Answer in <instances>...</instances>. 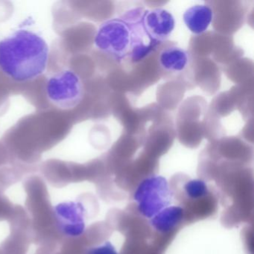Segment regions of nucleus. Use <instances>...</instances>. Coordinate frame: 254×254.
I'll return each instance as SVG.
<instances>
[{"label":"nucleus","instance_id":"obj_4","mask_svg":"<svg viewBox=\"0 0 254 254\" xmlns=\"http://www.w3.org/2000/svg\"><path fill=\"white\" fill-rule=\"evenodd\" d=\"M46 93L50 103L56 108L73 109L84 98V84L78 74L65 69L50 77L46 85Z\"/></svg>","mask_w":254,"mask_h":254},{"label":"nucleus","instance_id":"obj_8","mask_svg":"<svg viewBox=\"0 0 254 254\" xmlns=\"http://www.w3.org/2000/svg\"><path fill=\"white\" fill-rule=\"evenodd\" d=\"M184 210L181 206H169L150 219L154 230L160 233H168L175 230L183 221Z\"/></svg>","mask_w":254,"mask_h":254},{"label":"nucleus","instance_id":"obj_10","mask_svg":"<svg viewBox=\"0 0 254 254\" xmlns=\"http://www.w3.org/2000/svg\"><path fill=\"white\" fill-rule=\"evenodd\" d=\"M186 195L191 200H199L209 194L207 184L201 179H192L187 181L184 187Z\"/></svg>","mask_w":254,"mask_h":254},{"label":"nucleus","instance_id":"obj_6","mask_svg":"<svg viewBox=\"0 0 254 254\" xmlns=\"http://www.w3.org/2000/svg\"><path fill=\"white\" fill-rule=\"evenodd\" d=\"M141 23L148 38L157 45L166 41L175 28V17L164 8L144 10Z\"/></svg>","mask_w":254,"mask_h":254},{"label":"nucleus","instance_id":"obj_1","mask_svg":"<svg viewBox=\"0 0 254 254\" xmlns=\"http://www.w3.org/2000/svg\"><path fill=\"white\" fill-rule=\"evenodd\" d=\"M50 48L38 34L20 29L0 41V70L17 82L32 81L45 72Z\"/></svg>","mask_w":254,"mask_h":254},{"label":"nucleus","instance_id":"obj_3","mask_svg":"<svg viewBox=\"0 0 254 254\" xmlns=\"http://www.w3.org/2000/svg\"><path fill=\"white\" fill-rule=\"evenodd\" d=\"M133 199L139 214L151 219L160 211L171 206L173 192L164 177L151 175L139 183L133 194Z\"/></svg>","mask_w":254,"mask_h":254},{"label":"nucleus","instance_id":"obj_11","mask_svg":"<svg viewBox=\"0 0 254 254\" xmlns=\"http://www.w3.org/2000/svg\"><path fill=\"white\" fill-rule=\"evenodd\" d=\"M86 254H119V253L113 244L108 241L102 245L90 248Z\"/></svg>","mask_w":254,"mask_h":254},{"label":"nucleus","instance_id":"obj_5","mask_svg":"<svg viewBox=\"0 0 254 254\" xmlns=\"http://www.w3.org/2000/svg\"><path fill=\"white\" fill-rule=\"evenodd\" d=\"M58 228L64 236L77 238L85 231V209L79 202H64L54 207Z\"/></svg>","mask_w":254,"mask_h":254},{"label":"nucleus","instance_id":"obj_9","mask_svg":"<svg viewBox=\"0 0 254 254\" xmlns=\"http://www.w3.org/2000/svg\"><path fill=\"white\" fill-rule=\"evenodd\" d=\"M159 63L167 72H181L188 66L189 54L181 47H167L160 53Z\"/></svg>","mask_w":254,"mask_h":254},{"label":"nucleus","instance_id":"obj_2","mask_svg":"<svg viewBox=\"0 0 254 254\" xmlns=\"http://www.w3.org/2000/svg\"><path fill=\"white\" fill-rule=\"evenodd\" d=\"M94 42L102 53L117 60H123L130 56L133 47L131 26L126 19L107 20L99 26Z\"/></svg>","mask_w":254,"mask_h":254},{"label":"nucleus","instance_id":"obj_7","mask_svg":"<svg viewBox=\"0 0 254 254\" xmlns=\"http://www.w3.org/2000/svg\"><path fill=\"white\" fill-rule=\"evenodd\" d=\"M183 19L191 33L201 35L209 29L213 19V11L206 5H194L186 10Z\"/></svg>","mask_w":254,"mask_h":254}]
</instances>
